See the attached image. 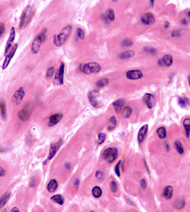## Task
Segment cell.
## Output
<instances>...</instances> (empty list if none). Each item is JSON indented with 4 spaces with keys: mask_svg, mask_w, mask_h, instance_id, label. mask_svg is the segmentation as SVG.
<instances>
[{
    "mask_svg": "<svg viewBox=\"0 0 190 212\" xmlns=\"http://www.w3.org/2000/svg\"><path fill=\"white\" fill-rule=\"evenodd\" d=\"M116 124H117V120H116V117L115 116H112L108 122V130L109 131H112L116 127Z\"/></svg>",
    "mask_w": 190,
    "mask_h": 212,
    "instance_id": "24",
    "label": "cell"
},
{
    "mask_svg": "<svg viewBox=\"0 0 190 212\" xmlns=\"http://www.w3.org/2000/svg\"><path fill=\"white\" fill-rule=\"evenodd\" d=\"M110 189L112 190V192L114 193H116L118 190V186L117 184H116V182L112 181V183H110Z\"/></svg>",
    "mask_w": 190,
    "mask_h": 212,
    "instance_id": "40",
    "label": "cell"
},
{
    "mask_svg": "<svg viewBox=\"0 0 190 212\" xmlns=\"http://www.w3.org/2000/svg\"><path fill=\"white\" fill-rule=\"evenodd\" d=\"M8 151H9V146L0 148V153H5V152H7Z\"/></svg>",
    "mask_w": 190,
    "mask_h": 212,
    "instance_id": "47",
    "label": "cell"
},
{
    "mask_svg": "<svg viewBox=\"0 0 190 212\" xmlns=\"http://www.w3.org/2000/svg\"><path fill=\"white\" fill-rule=\"evenodd\" d=\"M24 95H25V91L24 90V88L21 87L18 90L16 91L14 95H13V102H14L16 105H19L23 100Z\"/></svg>",
    "mask_w": 190,
    "mask_h": 212,
    "instance_id": "11",
    "label": "cell"
},
{
    "mask_svg": "<svg viewBox=\"0 0 190 212\" xmlns=\"http://www.w3.org/2000/svg\"><path fill=\"white\" fill-rule=\"evenodd\" d=\"M5 175V170H4V168H3L2 167H0V177L4 176Z\"/></svg>",
    "mask_w": 190,
    "mask_h": 212,
    "instance_id": "48",
    "label": "cell"
},
{
    "mask_svg": "<svg viewBox=\"0 0 190 212\" xmlns=\"http://www.w3.org/2000/svg\"><path fill=\"white\" fill-rule=\"evenodd\" d=\"M150 1H151V4H152V5H153V4H154V0H150Z\"/></svg>",
    "mask_w": 190,
    "mask_h": 212,
    "instance_id": "54",
    "label": "cell"
},
{
    "mask_svg": "<svg viewBox=\"0 0 190 212\" xmlns=\"http://www.w3.org/2000/svg\"><path fill=\"white\" fill-rule=\"evenodd\" d=\"M89 102H91L92 106H93L95 108H99L100 107V103L97 100L96 95H95L93 92H89L88 95Z\"/></svg>",
    "mask_w": 190,
    "mask_h": 212,
    "instance_id": "17",
    "label": "cell"
},
{
    "mask_svg": "<svg viewBox=\"0 0 190 212\" xmlns=\"http://www.w3.org/2000/svg\"><path fill=\"white\" fill-rule=\"evenodd\" d=\"M144 50H145V52H148V53H151L152 54H154L156 52V49H154L153 48H150V47H146L145 48V49H144Z\"/></svg>",
    "mask_w": 190,
    "mask_h": 212,
    "instance_id": "43",
    "label": "cell"
},
{
    "mask_svg": "<svg viewBox=\"0 0 190 212\" xmlns=\"http://www.w3.org/2000/svg\"><path fill=\"white\" fill-rule=\"evenodd\" d=\"M5 31V25L4 23H0V39L2 37L3 34H4Z\"/></svg>",
    "mask_w": 190,
    "mask_h": 212,
    "instance_id": "42",
    "label": "cell"
},
{
    "mask_svg": "<svg viewBox=\"0 0 190 212\" xmlns=\"http://www.w3.org/2000/svg\"><path fill=\"white\" fill-rule=\"evenodd\" d=\"M106 140V134L104 133H100L99 134V136H98V140H97V143L99 145L102 144Z\"/></svg>",
    "mask_w": 190,
    "mask_h": 212,
    "instance_id": "35",
    "label": "cell"
},
{
    "mask_svg": "<svg viewBox=\"0 0 190 212\" xmlns=\"http://www.w3.org/2000/svg\"><path fill=\"white\" fill-rule=\"evenodd\" d=\"M121 161H119L117 164H116L115 167V172L118 176H120V169H119V167H120Z\"/></svg>",
    "mask_w": 190,
    "mask_h": 212,
    "instance_id": "41",
    "label": "cell"
},
{
    "mask_svg": "<svg viewBox=\"0 0 190 212\" xmlns=\"http://www.w3.org/2000/svg\"><path fill=\"white\" fill-rule=\"evenodd\" d=\"M186 205V200L183 197L179 198L176 202V207L178 209H182Z\"/></svg>",
    "mask_w": 190,
    "mask_h": 212,
    "instance_id": "29",
    "label": "cell"
},
{
    "mask_svg": "<svg viewBox=\"0 0 190 212\" xmlns=\"http://www.w3.org/2000/svg\"><path fill=\"white\" fill-rule=\"evenodd\" d=\"M46 29H44L41 32L37 34V36L35 37L33 42H32L31 46L32 52L33 54H36L39 52L42 44L46 41Z\"/></svg>",
    "mask_w": 190,
    "mask_h": 212,
    "instance_id": "3",
    "label": "cell"
},
{
    "mask_svg": "<svg viewBox=\"0 0 190 212\" xmlns=\"http://www.w3.org/2000/svg\"><path fill=\"white\" fill-rule=\"evenodd\" d=\"M181 35V32L179 30H175V31H172V36L174 37H179Z\"/></svg>",
    "mask_w": 190,
    "mask_h": 212,
    "instance_id": "45",
    "label": "cell"
},
{
    "mask_svg": "<svg viewBox=\"0 0 190 212\" xmlns=\"http://www.w3.org/2000/svg\"><path fill=\"white\" fill-rule=\"evenodd\" d=\"M134 52L132 50H127L125 51L124 52H121L120 54H119V58L121 59H129L130 58H132L133 56H134Z\"/></svg>",
    "mask_w": 190,
    "mask_h": 212,
    "instance_id": "25",
    "label": "cell"
},
{
    "mask_svg": "<svg viewBox=\"0 0 190 212\" xmlns=\"http://www.w3.org/2000/svg\"><path fill=\"white\" fill-rule=\"evenodd\" d=\"M132 113V108L130 107H125L121 111L122 117L124 118H128Z\"/></svg>",
    "mask_w": 190,
    "mask_h": 212,
    "instance_id": "27",
    "label": "cell"
},
{
    "mask_svg": "<svg viewBox=\"0 0 190 212\" xmlns=\"http://www.w3.org/2000/svg\"><path fill=\"white\" fill-rule=\"evenodd\" d=\"M75 184L76 186H79V179H75Z\"/></svg>",
    "mask_w": 190,
    "mask_h": 212,
    "instance_id": "51",
    "label": "cell"
},
{
    "mask_svg": "<svg viewBox=\"0 0 190 212\" xmlns=\"http://www.w3.org/2000/svg\"><path fill=\"white\" fill-rule=\"evenodd\" d=\"M50 199L51 201H52V202L58 203V204H59V205L63 204L64 202V198L62 197V196L60 194L54 195L53 196H51L50 198Z\"/></svg>",
    "mask_w": 190,
    "mask_h": 212,
    "instance_id": "26",
    "label": "cell"
},
{
    "mask_svg": "<svg viewBox=\"0 0 190 212\" xmlns=\"http://www.w3.org/2000/svg\"><path fill=\"white\" fill-rule=\"evenodd\" d=\"M96 177L98 179H99V180H102V179L104 178V174H103V173L101 172V171L98 170L96 173Z\"/></svg>",
    "mask_w": 190,
    "mask_h": 212,
    "instance_id": "44",
    "label": "cell"
},
{
    "mask_svg": "<svg viewBox=\"0 0 190 212\" xmlns=\"http://www.w3.org/2000/svg\"><path fill=\"white\" fill-rule=\"evenodd\" d=\"M11 211H13V212H15V211H19V209H18L17 208H13V209H12V210H11Z\"/></svg>",
    "mask_w": 190,
    "mask_h": 212,
    "instance_id": "53",
    "label": "cell"
},
{
    "mask_svg": "<svg viewBox=\"0 0 190 212\" xmlns=\"http://www.w3.org/2000/svg\"><path fill=\"white\" fill-rule=\"evenodd\" d=\"M15 35H16V32H15V27H12L10 31V34H9V39L7 40V44L6 46H5V55L9 52V50L11 49V48L12 47V46L13 45V42H14V40L15 39Z\"/></svg>",
    "mask_w": 190,
    "mask_h": 212,
    "instance_id": "10",
    "label": "cell"
},
{
    "mask_svg": "<svg viewBox=\"0 0 190 212\" xmlns=\"http://www.w3.org/2000/svg\"><path fill=\"white\" fill-rule=\"evenodd\" d=\"M79 68L82 72L86 74H90V73H99L101 70V66L96 62H91V63L81 65Z\"/></svg>",
    "mask_w": 190,
    "mask_h": 212,
    "instance_id": "4",
    "label": "cell"
},
{
    "mask_svg": "<svg viewBox=\"0 0 190 212\" xmlns=\"http://www.w3.org/2000/svg\"><path fill=\"white\" fill-rule=\"evenodd\" d=\"M126 77L129 80H136L142 78L143 74L140 70H129L126 73Z\"/></svg>",
    "mask_w": 190,
    "mask_h": 212,
    "instance_id": "15",
    "label": "cell"
},
{
    "mask_svg": "<svg viewBox=\"0 0 190 212\" xmlns=\"http://www.w3.org/2000/svg\"><path fill=\"white\" fill-rule=\"evenodd\" d=\"M184 126L185 127L186 130V134L187 138H189V130H190V120L189 118H186L183 122Z\"/></svg>",
    "mask_w": 190,
    "mask_h": 212,
    "instance_id": "30",
    "label": "cell"
},
{
    "mask_svg": "<svg viewBox=\"0 0 190 212\" xmlns=\"http://www.w3.org/2000/svg\"><path fill=\"white\" fill-rule=\"evenodd\" d=\"M11 196V192L8 191L5 192V194H3L0 197V208L4 207V206L6 204L8 200H9Z\"/></svg>",
    "mask_w": 190,
    "mask_h": 212,
    "instance_id": "20",
    "label": "cell"
},
{
    "mask_svg": "<svg viewBox=\"0 0 190 212\" xmlns=\"http://www.w3.org/2000/svg\"><path fill=\"white\" fill-rule=\"evenodd\" d=\"M112 1H117V0H112Z\"/></svg>",
    "mask_w": 190,
    "mask_h": 212,
    "instance_id": "55",
    "label": "cell"
},
{
    "mask_svg": "<svg viewBox=\"0 0 190 212\" xmlns=\"http://www.w3.org/2000/svg\"><path fill=\"white\" fill-rule=\"evenodd\" d=\"M63 114L62 113H56L51 115L49 118V122L48 123V126L49 127H51L55 126L58 122L63 118Z\"/></svg>",
    "mask_w": 190,
    "mask_h": 212,
    "instance_id": "13",
    "label": "cell"
},
{
    "mask_svg": "<svg viewBox=\"0 0 190 212\" xmlns=\"http://www.w3.org/2000/svg\"><path fill=\"white\" fill-rule=\"evenodd\" d=\"M161 60L162 62V64H163V66L169 67L172 64L173 58L170 54H166V55L164 56L163 58L161 59Z\"/></svg>",
    "mask_w": 190,
    "mask_h": 212,
    "instance_id": "22",
    "label": "cell"
},
{
    "mask_svg": "<svg viewBox=\"0 0 190 212\" xmlns=\"http://www.w3.org/2000/svg\"><path fill=\"white\" fill-rule=\"evenodd\" d=\"M168 27H169V23L165 22V23H164V28L165 29H168Z\"/></svg>",
    "mask_w": 190,
    "mask_h": 212,
    "instance_id": "52",
    "label": "cell"
},
{
    "mask_svg": "<svg viewBox=\"0 0 190 212\" xmlns=\"http://www.w3.org/2000/svg\"><path fill=\"white\" fill-rule=\"evenodd\" d=\"M178 102L181 107H185L186 105L188 104V99H182V98H179L178 99Z\"/></svg>",
    "mask_w": 190,
    "mask_h": 212,
    "instance_id": "38",
    "label": "cell"
},
{
    "mask_svg": "<svg viewBox=\"0 0 190 212\" xmlns=\"http://www.w3.org/2000/svg\"><path fill=\"white\" fill-rule=\"evenodd\" d=\"M164 147L165 148V149H166V150L167 152L170 151V146H169V145H168L167 142H164Z\"/></svg>",
    "mask_w": 190,
    "mask_h": 212,
    "instance_id": "49",
    "label": "cell"
},
{
    "mask_svg": "<svg viewBox=\"0 0 190 212\" xmlns=\"http://www.w3.org/2000/svg\"><path fill=\"white\" fill-rule=\"evenodd\" d=\"M77 35L79 39L83 40L85 38V32L81 28H77Z\"/></svg>",
    "mask_w": 190,
    "mask_h": 212,
    "instance_id": "37",
    "label": "cell"
},
{
    "mask_svg": "<svg viewBox=\"0 0 190 212\" xmlns=\"http://www.w3.org/2000/svg\"><path fill=\"white\" fill-rule=\"evenodd\" d=\"M133 45V41L129 39H126L123 40V42H122V46L123 47H131V46Z\"/></svg>",
    "mask_w": 190,
    "mask_h": 212,
    "instance_id": "39",
    "label": "cell"
},
{
    "mask_svg": "<svg viewBox=\"0 0 190 212\" xmlns=\"http://www.w3.org/2000/svg\"><path fill=\"white\" fill-rule=\"evenodd\" d=\"M62 143H63V141H62V140L59 139L57 141H56V142L51 143L50 149V153H49V155L48 157V160H51L54 156H55V155L59 150V148L61 146Z\"/></svg>",
    "mask_w": 190,
    "mask_h": 212,
    "instance_id": "9",
    "label": "cell"
},
{
    "mask_svg": "<svg viewBox=\"0 0 190 212\" xmlns=\"http://www.w3.org/2000/svg\"><path fill=\"white\" fill-rule=\"evenodd\" d=\"M17 48H18V44H17V43L13 44L12 47L11 48V49L9 50V52H8L6 55H5L6 56H5L4 62L2 65L3 69H5L8 67V66H9L11 60V59L13 58V56H15V52H16V51H17Z\"/></svg>",
    "mask_w": 190,
    "mask_h": 212,
    "instance_id": "6",
    "label": "cell"
},
{
    "mask_svg": "<svg viewBox=\"0 0 190 212\" xmlns=\"http://www.w3.org/2000/svg\"><path fill=\"white\" fill-rule=\"evenodd\" d=\"M72 31V26L68 24L62 29L59 34H56L54 38V43L56 47H61L68 39Z\"/></svg>",
    "mask_w": 190,
    "mask_h": 212,
    "instance_id": "1",
    "label": "cell"
},
{
    "mask_svg": "<svg viewBox=\"0 0 190 212\" xmlns=\"http://www.w3.org/2000/svg\"><path fill=\"white\" fill-rule=\"evenodd\" d=\"M92 194L95 198H100L102 196V191L100 187L95 186L92 190Z\"/></svg>",
    "mask_w": 190,
    "mask_h": 212,
    "instance_id": "31",
    "label": "cell"
},
{
    "mask_svg": "<svg viewBox=\"0 0 190 212\" xmlns=\"http://www.w3.org/2000/svg\"><path fill=\"white\" fill-rule=\"evenodd\" d=\"M106 17L108 19H109L110 21H113L115 19V14L114 10L112 9H109L107 11Z\"/></svg>",
    "mask_w": 190,
    "mask_h": 212,
    "instance_id": "34",
    "label": "cell"
},
{
    "mask_svg": "<svg viewBox=\"0 0 190 212\" xmlns=\"http://www.w3.org/2000/svg\"><path fill=\"white\" fill-rule=\"evenodd\" d=\"M140 184H141V188L143 189H145L146 188V181L145 179H141V183H140Z\"/></svg>",
    "mask_w": 190,
    "mask_h": 212,
    "instance_id": "46",
    "label": "cell"
},
{
    "mask_svg": "<svg viewBox=\"0 0 190 212\" xmlns=\"http://www.w3.org/2000/svg\"><path fill=\"white\" fill-rule=\"evenodd\" d=\"M156 134L158 135V136L160 139H164L166 136V130H165L164 127H161L157 129Z\"/></svg>",
    "mask_w": 190,
    "mask_h": 212,
    "instance_id": "28",
    "label": "cell"
},
{
    "mask_svg": "<svg viewBox=\"0 0 190 212\" xmlns=\"http://www.w3.org/2000/svg\"><path fill=\"white\" fill-rule=\"evenodd\" d=\"M108 82H109V81H108V78H102L101 80H100L97 81L96 86L99 88L104 87L108 85Z\"/></svg>",
    "mask_w": 190,
    "mask_h": 212,
    "instance_id": "32",
    "label": "cell"
},
{
    "mask_svg": "<svg viewBox=\"0 0 190 212\" xmlns=\"http://www.w3.org/2000/svg\"><path fill=\"white\" fill-rule=\"evenodd\" d=\"M64 70L65 64L62 62L60 64L58 70L56 73L55 78H54V83L58 85H63L64 84Z\"/></svg>",
    "mask_w": 190,
    "mask_h": 212,
    "instance_id": "7",
    "label": "cell"
},
{
    "mask_svg": "<svg viewBox=\"0 0 190 212\" xmlns=\"http://www.w3.org/2000/svg\"><path fill=\"white\" fill-rule=\"evenodd\" d=\"M34 13V11L33 8H32L31 5H27V6L24 8L21 17L19 24L20 29H23L26 28V26L28 25L31 21L32 17H33Z\"/></svg>",
    "mask_w": 190,
    "mask_h": 212,
    "instance_id": "2",
    "label": "cell"
},
{
    "mask_svg": "<svg viewBox=\"0 0 190 212\" xmlns=\"http://www.w3.org/2000/svg\"><path fill=\"white\" fill-rule=\"evenodd\" d=\"M118 154V149L116 148H108L103 152L102 157L106 161L111 163L115 161Z\"/></svg>",
    "mask_w": 190,
    "mask_h": 212,
    "instance_id": "5",
    "label": "cell"
},
{
    "mask_svg": "<svg viewBox=\"0 0 190 212\" xmlns=\"http://www.w3.org/2000/svg\"><path fill=\"white\" fill-rule=\"evenodd\" d=\"M125 104V100L123 99H118L113 102V107L116 113H120L121 111V108Z\"/></svg>",
    "mask_w": 190,
    "mask_h": 212,
    "instance_id": "18",
    "label": "cell"
},
{
    "mask_svg": "<svg viewBox=\"0 0 190 212\" xmlns=\"http://www.w3.org/2000/svg\"><path fill=\"white\" fill-rule=\"evenodd\" d=\"M0 112H1V118L4 120H7V110L6 105L4 100H0Z\"/></svg>",
    "mask_w": 190,
    "mask_h": 212,
    "instance_id": "21",
    "label": "cell"
},
{
    "mask_svg": "<svg viewBox=\"0 0 190 212\" xmlns=\"http://www.w3.org/2000/svg\"><path fill=\"white\" fill-rule=\"evenodd\" d=\"M58 184L57 180H55V179H51L50 181V183L48 184L47 190H48V192H54L57 189V188H58Z\"/></svg>",
    "mask_w": 190,
    "mask_h": 212,
    "instance_id": "23",
    "label": "cell"
},
{
    "mask_svg": "<svg viewBox=\"0 0 190 212\" xmlns=\"http://www.w3.org/2000/svg\"><path fill=\"white\" fill-rule=\"evenodd\" d=\"M173 194V188L170 186H165L163 190V192H162V196H163L165 199L168 200L170 199L172 196Z\"/></svg>",
    "mask_w": 190,
    "mask_h": 212,
    "instance_id": "19",
    "label": "cell"
},
{
    "mask_svg": "<svg viewBox=\"0 0 190 212\" xmlns=\"http://www.w3.org/2000/svg\"><path fill=\"white\" fill-rule=\"evenodd\" d=\"M141 21L143 23L146 24V25H151L155 22V18L153 13H146L142 15Z\"/></svg>",
    "mask_w": 190,
    "mask_h": 212,
    "instance_id": "14",
    "label": "cell"
},
{
    "mask_svg": "<svg viewBox=\"0 0 190 212\" xmlns=\"http://www.w3.org/2000/svg\"><path fill=\"white\" fill-rule=\"evenodd\" d=\"M149 129V126L147 124H145L141 127L139 133H138V142L139 144H141L143 141L145 140L146 134H147Z\"/></svg>",
    "mask_w": 190,
    "mask_h": 212,
    "instance_id": "16",
    "label": "cell"
},
{
    "mask_svg": "<svg viewBox=\"0 0 190 212\" xmlns=\"http://www.w3.org/2000/svg\"><path fill=\"white\" fill-rule=\"evenodd\" d=\"M143 100L149 108H153L155 105V99L153 95L146 93L143 97Z\"/></svg>",
    "mask_w": 190,
    "mask_h": 212,
    "instance_id": "12",
    "label": "cell"
},
{
    "mask_svg": "<svg viewBox=\"0 0 190 212\" xmlns=\"http://www.w3.org/2000/svg\"><path fill=\"white\" fill-rule=\"evenodd\" d=\"M181 23H182L183 24H188V21H187V19H183L182 20H181Z\"/></svg>",
    "mask_w": 190,
    "mask_h": 212,
    "instance_id": "50",
    "label": "cell"
},
{
    "mask_svg": "<svg viewBox=\"0 0 190 212\" xmlns=\"http://www.w3.org/2000/svg\"><path fill=\"white\" fill-rule=\"evenodd\" d=\"M54 72H55V68H54V66L49 67L46 72V77L48 79L51 78L53 76Z\"/></svg>",
    "mask_w": 190,
    "mask_h": 212,
    "instance_id": "36",
    "label": "cell"
},
{
    "mask_svg": "<svg viewBox=\"0 0 190 212\" xmlns=\"http://www.w3.org/2000/svg\"><path fill=\"white\" fill-rule=\"evenodd\" d=\"M31 112V106L26 105L22 110H21L19 112H18V117L19 118L21 121L26 122L28 120L29 118H30Z\"/></svg>",
    "mask_w": 190,
    "mask_h": 212,
    "instance_id": "8",
    "label": "cell"
},
{
    "mask_svg": "<svg viewBox=\"0 0 190 212\" xmlns=\"http://www.w3.org/2000/svg\"><path fill=\"white\" fill-rule=\"evenodd\" d=\"M175 147H176V150H177V151L180 154H183L184 153V148H183V146L182 145H181V143L180 141H176L175 143Z\"/></svg>",
    "mask_w": 190,
    "mask_h": 212,
    "instance_id": "33",
    "label": "cell"
}]
</instances>
